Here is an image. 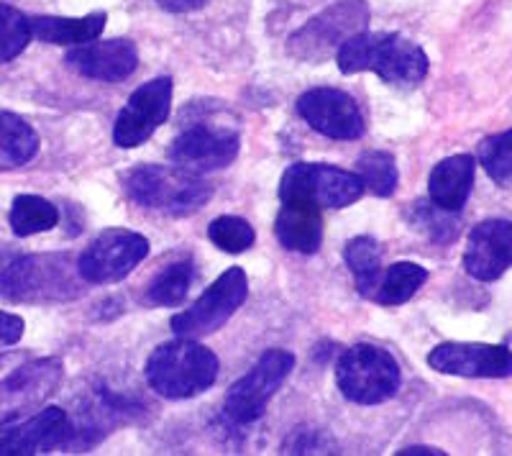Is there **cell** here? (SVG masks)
Returning a JSON list of instances; mask_svg holds the SVG:
<instances>
[{"label":"cell","instance_id":"obj_1","mask_svg":"<svg viewBox=\"0 0 512 456\" xmlns=\"http://www.w3.org/2000/svg\"><path fill=\"white\" fill-rule=\"evenodd\" d=\"M336 65L344 75L374 72L392 88H415L428 75V54L400 34L361 31L338 47Z\"/></svg>","mask_w":512,"mask_h":456},{"label":"cell","instance_id":"obj_2","mask_svg":"<svg viewBox=\"0 0 512 456\" xmlns=\"http://www.w3.org/2000/svg\"><path fill=\"white\" fill-rule=\"evenodd\" d=\"M218 357L198 339H177L159 344L149 354L144 375L159 398L187 400L203 395L218 380Z\"/></svg>","mask_w":512,"mask_h":456},{"label":"cell","instance_id":"obj_3","mask_svg":"<svg viewBox=\"0 0 512 456\" xmlns=\"http://www.w3.org/2000/svg\"><path fill=\"white\" fill-rule=\"evenodd\" d=\"M123 188L128 198L146 211L177 218L198 213L213 198L210 182L200 180V175L182 170L177 164H139L123 175Z\"/></svg>","mask_w":512,"mask_h":456},{"label":"cell","instance_id":"obj_4","mask_svg":"<svg viewBox=\"0 0 512 456\" xmlns=\"http://www.w3.org/2000/svg\"><path fill=\"white\" fill-rule=\"evenodd\" d=\"M80 272L67 254L18 257L0 267V298L18 303H52L80 295Z\"/></svg>","mask_w":512,"mask_h":456},{"label":"cell","instance_id":"obj_5","mask_svg":"<svg viewBox=\"0 0 512 456\" xmlns=\"http://www.w3.org/2000/svg\"><path fill=\"white\" fill-rule=\"evenodd\" d=\"M402 372L390 351L374 344H354L338 357L336 385L356 405H379L397 395Z\"/></svg>","mask_w":512,"mask_h":456},{"label":"cell","instance_id":"obj_6","mask_svg":"<svg viewBox=\"0 0 512 456\" xmlns=\"http://www.w3.org/2000/svg\"><path fill=\"white\" fill-rule=\"evenodd\" d=\"M249 298V277L241 267L226 269L190 308L172 316V331L182 339H203L226 326L228 318Z\"/></svg>","mask_w":512,"mask_h":456},{"label":"cell","instance_id":"obj_7","mask_svg":"<svg viewBox=\"0 0 512 456\" xmlns=\"http://www.w3.org/2000/svg\"><path fill=\"white\" fill-rule=\"evenodd\" d=\"M295 369V357L285 349H267L259 362L249 369V375L233 382L226 395L223 410L233 423H254L264 416L269 400L277 395L290 372Z\"/></svg>","mask_w":512,"mask_h":456},{"label":"cell","instance_id":"obj_8","mask_svg":"<svg viewBox=\"0 0 512 456\" xmlns=\"http://www.w3.org/2000/svg\"><path fill=\"white\" fill-rule=\"evenodd\" d=\"M369 24V8L364 0H341L290 36V54L303 62H320L354 34Z\"/></svg>","mask_w":512,"mask_h":456},{"label":"cell","instance_id":"obj_9","mask_svg":"<svg viewBox=\"0 0 512 456\" xmlns=\"http://www.w3.org/2000/svg\"><path fill=\"white\" fill-rule=\"evenodd\" d=\"M364 193L356 172L338 170L331 164L297 162L287 167L280 180V200H308L318 208H346Z\"/></svg>","mask_w":512,"mask_h":456},{"label":"cell","instance_id":"obj_10","mask_svg":"<svg viewBox=\"0 0 512 456\" xmlns=\"http://www.w3.org/2000/svg\"><path fill=\"white\" fill-rule=\"evenodd\" d=\"M149 257V241L136 231L108 228L95 236L77 259V272L88 285H108L131 275Z\"/></svg>","mask_w":512,"mask_h":456},{"label":"cell","instance_id":"obj_11","mask_svg":"<svg viewBox=\"0 0 512 456\" xmlns=\"http://www.w3.org/2000/svg\"><path fill=\"white\" fill-rule=\"evenodd\" d=\"M62 377L64 364L54 357L34 359L13 369L6 380H0V428L41 408L62 385Z\"/></svg>","mask_w":512,"mask_h":456},{"label":"cell","instance_id":"obj_12","mask_svg":"<svg viewBox=\"0 0 512 456\" xmlns=\"http://www.w3.org/2000/svg\"><path fill=\"white\" fill-rule=\"evenodd\" d=\"M172 77H157L144 82L128 98L113 123V141L121 149L141 147L162 126L172 111Z\"/></svg>","mask_w":512,"mask_h":456},{"label":"cell","instance_id":"obj_13","mask_svg":"<svg viewBox=\"0 0 512 456\" xmlns=\"http://www.w3.org/2000/svg\"><path fill=\"white\" fill-rule=\"evenodd\" d=\"M239 149L241 139L236 131L213 129V126L200 123V126H192L175 136L167 149V157L182 170L205 175V172L226 170L228 164L239 157Z\"/></svg>","mask_w":512,"mask_h":456},{"label":"cell","instance_id":"obj_14","mask_svg":"<svg viewBox=\"0 0 512 456\" xmlns=\"http://www.w3.org/2000/svg\"><path fill=\"white\" fill-rule=\"evenodd\" d=\"M428 364L441 375L469 377V380H505V377H512V351L502 344L446 341L428 354Z\"/></svg>","mask_w":512,"mask_h":456},{"label":"cell","instance_id":"obj_15","mask_svg":"<svg viewBox=\"0 0 512 456\" xmlns=\"http://www.w3.org/2000/svg\"><path fill=\"white\" fill-rule=\"evenodd\" d=\"M297 113L310 129L328 139L354 141L364 134V116L349 93L336 88H315L297 98Z\"/></svg>","mask_w":512,"mask_h":456},{"label":"cell","instance_id":"obj_16","mask_svg":"<svg viewBox=\"0 0 512 456\" xmlns=\"http://www.w3.org/2000/svg\"><path fill=\"white\" fill-rule=\"evenodd\" d=\"M512 267V221L487 218L469 231L464 249L466 275L495 282Z\"/></svg>","mask_w":512,"mask_h":456},{"label":"cell","instance_id":"obj_17","mask_svg":"<svg viewBox=\"0 0 512 456\" xmlns=\"http://www.w3.org/2000/svg\"><path fill=\"white\" fill-rule=\"evenodd\" d=\"M70 416L64 408L39 410L24 423L0 428V456H31L62 451Z\"/></svg>","mask_w":512,"mask_h":456},{"label":"cell","instance_id":"obj_18","mask_svg":"<svg viewBox=\"0 0 512 456\" xmlns=\"http://www.w3.org/2000/svg\"><path fill=\"white\" fill-rule=\"evenodd\" d=\"M67 67L88 80L121 82L131 77L139 67V52L128 39L88 41L72 47L64 57Z\"/></svg>","mask_w":512,"mask_h":456},{"label":"cell","instance_id":"obj_19","mask_svg":"<svg viewBox=\"0 0 512 456\" xmlns=\"http://www.w3.org/2000/svg\"><path fill=\"white\" fill-rule=\"evenodd\" d=\"M274 234L290 252L315 254L323 244V216L318 205L308 200H282Z\"/></svg>","mask_w":512,"mask_h":456},{"label":"cell","instance_id":"obj_20","mask_svg":"<svg viewBox=\"0 0 512 456\" xmlns=\"http://www.w3.org/2000/svg\"><path fill=\"white\" fill-rule=\"evenodd\" d=\"M477 159L472 154H454L433 167L428 177V198L443 211L459 213L472 193Z\"/></svg>","mask_w":512,"mask_h":456},{"label":"cell","instance_id":"obj_21","mask_svg":"<svg viewBox=\"0 0 512 456\" xmlns=\"http://www.w3.org/2000/svg\"><path fill=\"white\" fill-rule=\"evenodd\" d=\"M105 13H90L82 18H62V16H36L31 21V36L44 44H57V47H80L95 41L105 29Z\"/></svg>","mask_w":512,"mask_h":456},{"label":"cell","instance_id":"obj_22","mask_svg":"<svg viewBox=\"0 0 512 456\" xmlns=\"http://www.w3.org/2000/svg\"><path fill=\"white\" fill-rule=\"evenodd\" d=\"M39 154V134L26 118L0 111V172L18 170Z\"/></svg>","mask_w":512,"mask_h":456},{"label":"cell","instance_id":"obj_23","mask_svg":"<svg viewBox=\"0 0 512 456\" xmlns=\"http://www.w3.org/2000/svg\"><path fill=\"white\" fill-rule=\"evenodd\" d=\"M428 280V269L415 262H395L384 269L374 285L372 300L379 305H402L408 303L420 287Z\"/></svg>","mask_w":512,"mask_h":456},{"label":"cell","instance_id":"obj_24","mask_svg":"<svg viewBox=\"0 0 512 456\" xmlns=\"http://www.w3.org/2000/svg\"><path fill=\"white\" fill-rule=\"evenodd\" d=\"M346 267L354 275L356 290L364 298H372L374 285H377L379 275H382V246L372 236H356L346 244L344 249Z\"/></svg>","mask_w":512,"mask_h":456},{"label":"cell","instance_id":"obj_25","mask_svg":"<svg viewBox=\"0 0 512 456\" xmlns=\"http://www.w3.org/2000/svg\"><path fill=\"white\" fill-rule=\"evenodd\" d=\"M8 223H11L13 234L26 239V236L52 231L59 223V211L57 205L49 203L47 198H39V195H18L11 203Z\"/></svg>","mask_w":512,"mask_h":456},{"label":"cell","instance_id":"obj_26","mask_svg":"<svg viewBox=\"0 0 512 456\" xmlns=\"http://www.w3.org/2000/svg\"><path fill=\"white\" fill-rule=\"evenodd\" d=\"M195 280V264L190 257L177 259L167 264L152 277L146 287V303L149 305H180L185 295L190 293V285Z\"/></svg>","mask_w":512,"mask_h":456},{"label":"cell","instance_id":"obj_27","mask_svg":"<svg viewBox=\"0 0 512 456\" xmlns=\"http://www.w3.org/2000/svg\"><path fill=\"white\" fill-rule=\"evenodd\" d=\"M356 175L364 182V190H369L377 198H390V195H395L397 182H400L395 157L387 152L361 154L359 162H356Z\"/></svg>","mask_w":512,"mask_h":456},{"label":"cell","instance_id":"obj_28","mask_svg":"<svg viewBox=\"0 0 512 456\" xmlns=\"http://www.w3.org/2000/svg\"><path fill=\"white\" fill-rule=\"evenodd\" d=\"M410 223L415 228H420L425 236L436 244H451L459 236V218L456 213L443 211L433 203L431 198L420 200V203L413 205V211H410Z\"/></svg>","mask_w":512,"mask_h":456},{"label":"cell","instance_id":"obj_29","mask_svg":"<svg viewBox=\"0 0 512 456\" xmlns=\"http://www.w3.org/2000/svg\"><path fill=\"white\" fill-rule=\"evenodd\" d=\"M479 162L500 188H512V129L487 136L479 144Z\"/></svg>","mask_w":512,"mask_h":456},{"label":"cell","instance_id":"obj_30","mask_svg":"<svg viewBox=\"0 0 512 456\" xmlns=\"http://www.w3.org/2000/svg\"><path fill=\"white\" fill-rule=\"evenodd\" d=\"M31 21L18 11V8L0 3V65H6L11 59L29 47Z\"/></svg>","mask_w":512,"mask_h":456},{"label":"cell","instance_id":"obj_31","mask_svg":"<svg viewBox=\"0 0 512 456\" xmlns=\"http://www.w3.org/2000/svg\"><path fill=\"white\" fill-rule=\"evenodd\" d=\"M208 239L226 254H241L249 246H254V228L249 221L239 216H221L216 221H210Z\"/></svg>","mask_w":512,"mask_h":456},{"label":"cell","instance_id":"obj_32","mask_svg":"<svg viewBox=\"0 0 512 456\" xmlns=\"http://www.w3.org/2000/svg\"><path fill=\"white\" fill-rule=\"evenodd\" d=\"M24 318L16 316V313H6V310H0V349L3 346H13L21 341L24 336Z\"/></svg>","mask_w":512,"mask_h":456},{"label":"cell","instance_id":"obj_33","mask_svg":"<svg viewBox=\"0 0 512 456\" xmlns=\"http://www.w3.org/2000/svg\"><path fill=\"white\" fill-rule=\"evenodd\" d=\"M210 0H157V6L169 13H192L208 6Z\"/></svg>","mask_w":512,"mask_h":456},{"label":"cell","instance_id":"obj_34","mask_svg":"<svg viewBox=\"0 0 512 456\" xmlns=\"http://www.w3.org/2000/svg\"><path fill=\"white\" fill-rule=\"evenodd\" d=\"M397 454L400 456H420V454H431V456H441V454H446V451H438V449H431V446H408V449H402V451H397Z\"/></svg>","mask_w":512,"mask_h":456}]
</instances>
